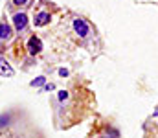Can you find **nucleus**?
I'll return each instance as SVG.
<instances>
[{"mask_svg": "<svg viewBox=\"0 0 158 138\" xmlns=\"http://www.w3.org/2000/svg\"><path fill=\"white\" fill-rule=\"evenodd\" d=\"M74 30H76V33H77L79 37H88L90 35V26L83 19H76L74 20Z\"/></svg>", "mask_w": 158, "mask_h": 138, "instance_id": "nucleus-1", "label": "nucleus"}, {"mask_svg": "<svg viewBox=\"0 0 158 138\" xmlns=\"http://www.w3.org/2000/svg\"><path fill=\"white\" fill-rule=\"evenodd\" d=\"M13 24H15V28H17L19 31H22V30L26 28V24H28V17H26L24 13H17V15L13 17Z\"/></svg>", "mask_w": 158, "mask_h": 138, "instance_id": "nucleus-2", "label": "nucleus"}, {"mask_svg": "<svg viewBox=\"0 0 158 138\" xmlns=\"http://www.w3.org/2000/svg\"><path fill=\"white\" fill-rule=\"evenodd\" d=\"M28 50H30V53H39L40 50H42V43H40V39L37 37H31L30 39V43H28Z\"/></svg>", "mask_w": 158, "mask_h": 138, "instance_id": "nucleus-3", "label": "nucleus"}, {"mask_svg": "<svg viewBox=\"0 0 158 138\" xmlns=\"http://www.w3.org/2000/svg\"><path fill=\"white\" fill-rule=\"evenodd\" d=\"M7 39H11V28L6 22H2L0 24V41H7Z\"/></svg>", "mask_w": 158, "mask_h": 138, "instance_id": "nucleus-4", "label": "nucleus"}, {"mask_svg": "<svg viewBox=\"0 0 158 138\" xmlns=\"http://www.w3.org/2000/svg\"><path fill=\"white\" fill-rule=\"evenodd\" d=\"M0 76H7V77L13 76V68H11L4 59H0Z\"/></svg>", "mask_w": 158, "mask_h": 138, "instance_id": "nucleus-5", "label": "nucleus"}, {"mask_svg": "<svg viewBox=\"0 0 158 138\" xmlns=\"http://www.w3.org/2000/svg\"><path fill=\"white\" fill-rule=\"evenodd\" d=\"M48 20H50V13L42 11L35 17V26H44V24H48Z\"/></svg>", "mask_w": 158, "mask_h": 138, "instance_id": "nucleus-6", "label": "nucleus"}, {"mask_svg": "<svg viewBox=\"0 0 158 138\" xmlns=\"http://www.w3.org/2000/svg\"><path fill=\"white\" fill-rule=\"evenodd\" d=\"M42 83H44V77H37V79L31 83V87H35V85H42Z\"/></svg>", "mask_w": 158, "mask_h": 138, "instance_id": "nucleus-7", "label": "nucleus"}, {"mask_svg": "<svg viewBox=\"0 0 158 138\" xmlns=\"http://www.w3.org/2000/svg\"><path fill=\"white\" fill-rule=\"evenodd\" d=\"M66 98H68V92H64V90L59 92V99H61V101H63V99H66Z\"/></svg>", "mask_w": 158, "mask_h": 138, "instance_id": "nucleus-8", "label": "nucleus"}, {"mask_svg": "<svg viewBox=\"0 0 158 138\" xmlns=\"http://www.w3.org/2000/svg\"><path fill=\"white\" fill-rule=\"evenodd\" d=\"M59 74H61V76H68V70H64V68H61V70H59Z\"/></svg>", "mask_w": 158, "mask_h": 138, "instance_id": "nucleus-9", "label": "nucleus"}, {"mask_svg": "<svg viewBox=\"0 0 158 138\" xmlns=\"http://www.w3.org/2000/svg\"><path fill=\"white\" fill-rule=\"evenodd\" d=\"M13 2H15L17 6H22V4H26V0H13Z\"/></svg>", "mask_w": 158, "mask_h": 138, "instance_id": "nucleus-10", "label": "nucleus"}, {"mask_svg": "<svg viewBox=\"0 0 158 138\" xmlns=\"http://www.w3.org/2000/svg\"><path fill=\"white\" fill-rule=\"evenodd\" d=\"M155 116H158V109H156V111H155Z\"/></svg>", "mask_w": 158, "mask_h": 138, "instance_id": "nucleus-11", "label": "nucleus"}, {"mask_svg": "<svg viewBox=\"0 0 158 138\" xmlns=\"http://www.w3.org/2000/svg\"><path fill=\"white\" fill-rule=\"evenodd\" d=\"M13 138H19V136H13Z\"/></svg>", "mask_w": 158, "mask_h": 138, "instance_id": "nucleus-12", "label": "nucleus"}]
</instances>
